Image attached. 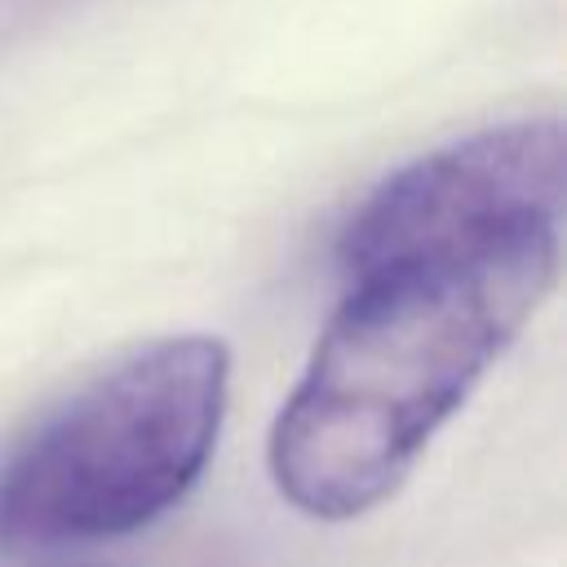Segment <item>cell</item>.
<instances>
[{"instance_id": "2", "label": "cell", "mask_w": 567, "mask_h": 567, "mask_svg": "<svg viewBox=\"0 0 567 567\" xmlns=\"http://www.w3.org/2000/svg\"><path fill=\"white\" fill-rule=\"evenodd\" d=\"M217 337H164L93 377L0 456V549L128 536L204 474L226 416Z\"/></svg>"}, {"instance_id": "3", "label": "cell", "mask_w": 567, "mask_h": 567, "mask_svg": "<svg viewBox=\"0 0 567 567\" xmlns=\"http://www.w3.org/2000/svg\"><path fill=\"white\" fill-rule=\"evenodd\" d=\"M558 204L563 124L554 115L492 124L372 186L337 235V266L354 284L456 257L523 226H554Z\"/></svg>"}, {"instance_id": "1", "label": "cell", "mask_w": 567, "mask_h": 567, "mask_svg": "<svg viewBox=\"0 0 567 567\" xmlns=\"http://www.w3.org/2000/svg\"><path fill=\"white\" fill-rule=\"evenodd\" d=\"M554 226L354 279L270 430L275 487L310 518L385 501L554 284Z\"/></svg>"}]
</instances>
